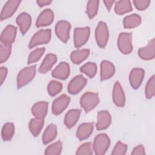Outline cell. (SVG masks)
I'll use <instances>...</instances> for the list:
<instances>
[{"mask_svg":"<svg viewBox=\"0 0 155 155\" xmlns=\"http://www.w3.org/2000/svg\"><path fill=\"white\" fill-rule=\"evenodd\" d=\"M71 24L67 21H59L55 25V33L57 37L66 43L70 38Z\"/></svg>","mask_w":155,"mask_h":155,"instance_id":"cell-8","label":"cell"},{"mask_svg":"<svg viewBox=\"0 0 155 155\" xmlns=\"http://www.w3.org/2000/svg\"><path fill=\"white\" fill-rule=\"evenodd\" d=\"M44 124V119L35 117L30 120L28 124V128L31 133L34 136H38L41 133Z\"/></svg>","mask_w":155,"mask_h":155,"instance_id":"cell-28","label":"cell"},{"mask_svg":"<svg viewBox=\"0 0 155 155\" xmlns=\"http://www.w3.org/2000/svg\"><path fill=\"white\" fill-rule=\"evenodd\" d=\"M17 28L12 25H7L2 31L1 35V42L6 45H12L14 42L16 36Z\"/></svg>","mask_w":155,"mask_h":155,"instance_id":"cell-11","label":"cell"},{"mask_svg":"<svg viewBox=\"0 0 155 155\" xmlns=\"http://www.w3.org/2000/svg\"><path fill=\"white\" fill-rule=\"evenodd\" d=\"M70 102V97L65 94H63L55 99L52 104L51 110L54 115L62 113L68 107Z\"/></svg>","mask_w":155,"mask_h":155,"instance_id":"cell-9","label":"cell"},{"mask_svg":"<svg viewBox=\"0 0 155 155\" xmlns=\"http://www.w3.org/2000/svg\"><path fill=\"white\" fill-rule=\"evenodd\" d=\"M141 23V18L137 14L128 15L124 18L123 24L125 28H134Z\"/></svg>","mask_w":155,"mask_h":155,"instance_id":"cell-29","label":"cell"},{"mask_svg":"<svg viewBox=\"0 0 155 155\" xmlns=\"http://www.w3.org/2000/svg\"><path fill=\"white\" fill-rule=\"evenodd\" d=\"M45 50V48H38L33 51H32L28 56L27 63L28 64H30L32 63H35L39 60L41 56L44 53Z\"/></svg>","mask_w":155,"mask_h":155,"instance_id":"cell-36","label":"cell"},{"mask_svg":"<svg viewBox=\"0 0 155 155\" xmlns=\"http://www.w3.org/2000/svg\"><path fill=\"white\" fill-rule=\"evenodd\" d=\"M99 1L97 0H90L87 4V14L89 18H94L97 13Z\"/></svg>","mask_w":155,"mask_h":155,"instance_id":"cell-32","label":"cell"},{"mask_svg":"<svg viewBox=\"0 0 155 155\" xmlns=\"http://www.w3.org/2000/svg\"><path fill=\"white\" fill-rule=\"evenodd\" d=\"M111 122V116L108 111L102 110L97 113L96 127L97 130L107 129Z\"/></svg>","mask_w":155,"mask_h":155,"instance_id":"cell-18","label":"cell"},{"mask_svg":"<svg viewBox=\"0 0 155 155\" xmlns=\"http://www.w3.org/2000/svg\"><path fill=\"white\" fill-rule=\"evenodd\" d=\"M81 110L80 109L70 110L64 117V124L67 128H72L78 120Z\"/></svg>","mask_w":155,"mask_h":155,"instance_id":"cell-23","label":"cell"},{"mask_svg":"<svg viewBox=\"0 0 155 155\" xmlns=\"http://www.w3.org/2000/svg\"><path fill=\"white\" fill-rule=\"evenodd\" d=\"M80 71L85 74L89 78H93L96 75L97 72L96 64L94 62H88L81 66L80 68Z\"/></svg>","mask_w":155,"mask_h":155,"instance_id":"cell-31","label":"cell"},{"mask_svg":"<svg viewBox=\"0 0 155 155\" xmlns=\"http://www.w3.org/2000/svg\"><path fill=\"white\" fill-rule=\"evenodd\" d=\"M16 23L19 27L21 33L25 35L31 25V18L27 13L22 12L16 18Z\"/></svg>","mask_w":155,"mask_h":155,"instance_id":"cell-20","label":"cell"},{"mask_svg":"<svg viewBox=\"0 0 155 155\" xmlns=\"http://www.w3.org/2000/svg\"><path fill=\"white\" fill-rule=\"evenodd\" d=\"M51 2H52V1L51 0H38V1H36V3L41 7L49 5Z\"/></svg>","mask_w":155,"mask_h":155,"instance_id":"cell-43","label":"cell"},{"mask_svg":"<svg viewBox=\"0 0 155 155\" xmlns=\"http://www.w3.org/2000/svg\"><path fill=\"white\" fill-rule=\"evenodd\" d=\"M127 150V145L120 141H118L115 145L111 154L113 155H124Z\"/></svg>","mask_w":155,"mask_h":155,"instance_id":"cell-39","label":"cell"},{"mask_svg":"<svg viewBox=\"0 0 155 155\" xmlns=\"http://www.w3.org/2000/svg\"><path fill=\"white\" fill-rule=\"evenodd\" d=\"M151 1L149 0H134L133 1V4L135 7L138 10H144L147 8L150 4Z\"/></svg>","mask_w":155,"mask_h":155,"instance_id":"cell-40","label":"cell"},{"mask_svg":"<svg viewBox=\"0 0 155 155\" xmlns=\"http://www.w3.org/2000/svg\"><path fill=\"white\" fill-rule=\"evenodd\" d=\"M57 61V56L53 54L49 53L47 54L42 61L41 65L39 68V72L41 74L46 73L50 71L52 67L55 64Z\"/></svg>","mask_w":155,"mask_h":155,"instance_id":"cell-22","label":"cell"},{"mask_svg":"<svg viewBox=\"0 0 155 155\" xmlns=\"http://www.w3.org/2000/svg\"><path fill=\"white\" fill-rule=\"evenodd\" d=\"M62 143L61 141H57L47 147L45 151L46 155H59L61 153Z\"/></svg>","mask_w":155,"mask_h":155,"instance_id":"cell-33","label":"cell"},{"mask_svg":"<svg viewBox=\"0 0 155 155\" xmlns=\"http://www.w3.org/2000/svg\"><path fill=\"white\" fill-rule=\"evenodd\" d=\"M139 56L143 60L148 61L153 59L155 56V40L154 38L151 39L147 45L141 47L138 50Z\"/></svg>","mask_w":155,"mask_h":155,"instance_id":"cell-14","label":"cell"},{"mask_svg":"<svg viewBox=\"0 0 155 155\" xmlns=\"http://www.w3.org/2000/svg\"><path fill=\"white\" fill-rule=\"evenodd\" d=\"M109 32L107 25L103 21H100L95 30V39L99 47L104 48L108 40Z\"/></svg>","mask_w":155,"mask_h":155,"instance_id":"cell-4","label":"cell"},{"mask_svg":"<svg viewBox=\"0 0 155 155\" xmlns=\"http://www.w3.org/2000/svg\"><path fill=\"white\" fill-rule=\"evenodd\" d=\"M113 100L114 104L118 107H123L125 103V96L122 87L118 81H116L113 89Z\"/></svg>","mask_w":155,"mask_h":155,"instance_id":"cell-15","label":"cell"},{"mask_svg":"<svg viewBox=\"0 0 155 155\" xmlns=\"http://www.w3.org/2000/svg\"><path fill=\"white\" fill-rule=\"evenodd\" d=\"M99 97L97 93L86 92L81 97L80 104L86 113L94 109L99 103Z\"/></svg>","mask_w":155,"mask_h":155,"instance_id":"cell-3","label":"cell"},{"mask_svg":"<svg viewBox=\"0 0 155 155\" xmlns=\"http://www.w3.org/2000/svg\"><path fill=\"white\" fill-rule=\"evenodd\" d=\"M110 145V139L107 134L101 133L97 134L93 141V147L95 154L103 155L108 149Z\"/></svg>","mask_w":155,"mask_h":155,"instance_id":"cell-1","label":"cell"},{"mask_svg":"<svg viewBox=\"0 0 155 155\" xmlns=\"http://www.w3.org/2000/svg\"><path fill=\"white\" fill-rule=\"evenodd\" d=\"M115 73V67L110 61L104 60L101 63L100 77L101 81H105L111 78Z\"/></svg>","mask_w":155,"mask_h":155,"instance_id":"cell-19","label":"cell"},{"mask_svg":"<svg viewBox=\"0 0 155 155\" xmlns=\"http://www.w3.org/2000/svg\"><path fill=\"white\" fill-rule=\"evenodd\" d=\"M145 75V71L140 68H134L132 69L129 75V81L131 87L134 89H137L141 85L143 77Z\"/></svg>","mask_w":155,"mask_h":155,"instance_id":"cell-12","label":"cell"},{"mask_svg":"<svg viewBox=\"0 0 155 155\" xmlns=\"http://www.w3.org/2000/svg\"><path fill=\"white\" fill-rule=\"evenodd\" d=\"M51 30L50 29H41L38 31L31 38L28 47L32 48L38 45L46 44L50 41Z\"/></svg>","mask_w":155,"mask_h":155,"instance_id":"cell-5","label":"cell"},{"mask_svg":"<svg viewBox=\"0 0 155 155\" xmlns=\"http://www.w3.org/2000/svg\"><path fill=\"white\" fill-rule=\"evenodd\" d=\"M90 54L88 49H78L72 51L70 54V59L75 64H79L83 62Z\"/></svg>","mask_w":155,"mask_h":155,"instance_id":"cell-25","label":"cell"},{"mask_svg":"<svg viewBox=\"0 0 155 155\" xmlns=\"http://www.w3.org/2000/svg\"><path fill=\"white\" fill-rule=\"evenodd\" d=\"M94 128L93 123L85 122L81 124L77 129L76 137L81 140L87 139L93 133Z\"/></svg>","mask_w":155,"mask_h":155,"instance_id":"cell-21","label":"cell"},{"mask_svg":"<svg viewBox=\"0 0 155 155\" xmlns=\"http://www.w3.org/2000/svg\"><path fill=\"white\" fill-rule=\"evenodd\" d=\"M7 68L5 67H1L0 68V81H1V84L2 85L5 79V78L7 74Z\"/></svg>","mask_w":155,"mask_h":155,"instance_id":"cell-42","label":"cell"},{"mask_svg":"<svg viewBox=\"0 0 155 155\" xmlns=\"http://www.w3.org/2000/svg\"><path fill=\"white\" fill-rule=\"evenodd\" d=\"M117 46L119 51L124 54H130L133 50L132 35L130 33H120L117 39Z\"/></svg>","mask_w":155,"mask_h":155,"instance_id":"cell-6","label":"cell"},{"mask_svg":"<svg viewBox=\"0 0 155 155\" xmlns=\"http://www.w3.org/2000/svg\"><path fill=\"white\" fill-rule=\"evenodd\" d=\"M54 19V13L50 8L44 10L38 16L36 21V26L37 27H45L50 25Z\"/></svg>","mask_w":155,"mask_h":155,"instance_id":"cell-16","label":"cell"},{"mask_svg":"<svg viewBox=\"0 0 155 155\" xmlns=\"http://www.w3.org/2000/svg\"><path fill=\"white\" fill-rule=\"evenodd\" d=\"M93 151V143L91 142H85L78 148L76 154L77 155H91Z\"/></svg>","mask_w":155,"mask_h":155,"instance_id":"cell-37","label":"cell"},{"mask_svg":"<svg viewBox=\"0 0 155 155\" xmlns=\"http://www.w3.org/2000/svg\"><path fill=\"white\" fill-rule=\"evenodd\" d=\"M132 155H144L145 154V151L144 147L142 145H139L134 147L131 153Z\"/></svg>","mask_w":155,"mask_h":155,"instance_id":"cell-41","label":"cell"},{"mask_svg":"<svg viewBox=\"0 0 155 155\" xmlns=\"http://www.w3.org/2000/svg\"><path fill=\"white\" fill-rule=\"evenodd\" d=\"M36 71L35 65L22 68L17 76V87L18 88L28 84L35 77Z\"/></svg>","mask_w":155,"mask_h":155,"instance_id":"cell-2","label":"cell"},{"mask_svg":"<svg viewBox=\"0 0 155 155\" xmlns=\"http://www.w3.org/2000/svg\"><path fill=\"white\" fill-rule=\"evenodd\" d=\"M21 3L19 0H10L6 2L1 13V20L3 21L11 17L16 11Z\"/></svg>","mask_w":155,"mask_h":155,"instance_id":"cell-13","label":"cell"},{"mask_svg":"<svg viewBox=\"0 0 155 155\" xmlns=\"http://www.w3.org/2000/svg\"><path fill=\"white\" fill-rule=\"evenodd\" d=\"M62 88V84L57 81H51L47 86L48 93L51 96H54L61 92Z\"/></svg>","mask_w":155,"mask_h":155,"instance_id":"cell-34","label":"cell"},{"mask_svg":"<svg viewBox=\"0 0 155 155\" xmlns=\"http://www.w3.org/2000/svg\"><path fill=\"white\" fill-rule=\"evenodd\" d=\"M87 83V79L82 74L74 77L69 82L68 91L71 94H76L81 91Z\"/></svg>","mask_w":155,"mask_h":155,"instance_id":"cell-10","label":"cell"},{"mask_svg":"<svg viewBox=\"0 0 155 155\" xmlns=\"http://www.w3.org/2000/svg\"><path fill=\"white\" fill-rule=\"evenodd\" d=\"M145 96L147 99L152 98L155 94V76L153 75L148 81L145 89Z\"/></svg>","mask_w":155,"mask_h":155,"instance_id":"cell-35","label":"cell"},{"mask_svg":"<svg viewBox=\"0 0 155 155\" xmlns=\"http://www.w3.org/2000/svg\"><path fill=\"white\" fill-rule=\"evenodd\" d=\"M70 73V65L65 62H61L52 71L51 76L61 80L66 79Z\"/></svg>","mask_w":155,"mask_h":155,"instance_id":"cell-17","label":"cell"},{"mask_svg":"<svg viewBox=\"0 0 155 155\" xmlns=\"http://www.w3.org/2000/svg\"><path fill=\"white\" fill-rule=\"evenodd\" d=\"M90 34L89 27H76L74 30V45L76 48H80L88 40Z\"/></svg>","mask_w":155,"mask_h":155,"instance_id":"cell-7","label":"cell"},{"mask_svg":"<svg viewBox=\"0 0 155 155\" xmlns=\"http://www.w3.org/2000/svg\"><path fill=\"white\" fill-rule=\"evenodd\" d=\"M115 2L114 1H111V0H105L104 1V3L106 7V8H107L108 11H110L113 4Z\"/></svg>","mask_w":155,"mask_h":155,"instance_id":"cell-44","label":"cell"},{"mask_svg":"<svg viewBox=\"0 0 155 155\" xmlns=\"http://www.w3.org/2000/svg\"><path fill=\"white\" fill-rule=\"evenodd\" d=\"M12 45H6L1 44L0 45V63L5 62L11 54Z\"/></svg>","mask_w":155,"mask_h":155,"instance_id":"cell-38","label":"cell"},{"mask_svg":"<svg viewBox=\"0 0 155 155\" xmlns=\"http://www.w3.org/2000/svg\"><path fill=\"white\" fill-rule=\"evenodd\" d=\"M15 133V126L12 122L5 123L2 128L1 136L4 141H9L12 139Z\"/></svg>","mask_w":155,"mask_h":155,"instance_id":"cell-30","label":"cell"},{"mask_svg":"<svg viewBox=\"0 0 155 155\" xmlns=\"http://www.w3.org/2000/svg\"><path fill=\"white\" fill-rule=\"evenodd\" d=\"M48 110V102L40 101L35 104L31 108L32 114L37 118L44 119Z\"/></svg>","mask_w":155,"mask_h":155,"instance_id":"cell-24","label":"cell"},{"mask_svg":"<svg viewBox=\"0 0 155 155\" xmlns=\"http://www.w3.org/2000/svg\"><path fill=\"white\" fill-rule=\"evenodd\" d=\"M57 136V126L54 124H50L45 130L42 135V142L47 144L53 140Z\"/></svg>","mask_w":155,"mask_h":155,"instance_id":"cell-26","label":"cell"},{"mask_svg":"<svg viewBox=\"0 0 155 155\" xmlns=\"http://www.w3.org/2000/svg\"><path fill=\"white\" fill-rule=\"evenodd\" d=\"M132 10L131 1L129 0H120L116 2L114 12L117 15H121Z\"/></svg>","mask_w":155,"mask_h":155,"instance_id":"cell-27","label":"cell"}]
</instances>
